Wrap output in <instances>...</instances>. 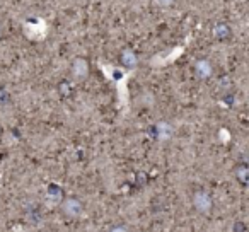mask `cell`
I'll return each instance as SVG.
<instances>
[{"label": "cell", "instance_id": "6da1fadb", "mask_svg": "<svg viewBox=\"0 0 249 232\" xmlns=\"http://www.w3.org/2000/svg\"><path fill=\"white\" fill-rule=\"evenodd\" d=\"M62 212L69 218H79L84 212V205L77 198H69L62 203Z\"/></svg>", "mask_w": 249, "mask_h": 232}, {"label": "cell", "instance_id": "7a4b0ae2", "mask_svg": "<svg viewBox=\"0 0 249 232\" xmlns=\"http://www.w3.org/2000/svg\"><path fill=\"white\" fill-rule=\"evenodd\" d=\"M193 205L195 208H196L198 212H201V214H208V212L212 210V198L208 193H205V191H196L193 196Z\"/></svg>", "mask_w": 249, "mask_h": 232}, {"label": "cell", "instance_id": "3957f363", "mask_svg": "<svg viewBox=\"0 0 249 232\" xmlns=\"http://www.w3.org/2000/svg\"><path fill=\"white\" fill-rule=\"evenodd\" d=\"M72 73H73V77H77V79H84V77H87V73H89V63H87L84 58L73 60Z\"/></svg>", "mask_w": 249, "mask_h": 232}, {"label": "cell", "instance_id": "277c9868", "mask_svg": "<svg viewBox=\"0 0 249 232\" xmlns=\"http://www.w3.org/2000/svg\"><path fill=\"white\" fill-rule=\"evenodd\" d=\"M195 72H196V75L201 77V79H208V77L212 75V65L207 60H198L196 65H195Z\"/></svg>", "mask_w": 249, "mask_h": 232}, {"label": "cell", "instance_id": "5b68a950", "mask_svg": "<svg viewBox=\"0 0 249 232\" xmlns=\"http://www.w3.org/2000/svg\"><path fill=\"white\" fill-rule=\"evenodd\" d=\"M213 35H215V38H217V39H222V41H224V39L231 38V28H229L227 24H224V22H222V24L215 26Z\"/></svg>", "mask_w": 249, "mask_h": 232}, {"label": "cell", "instance_id": "8992f818", "mask_svg": "<svg viewBox=\"0 0 249 232\" xmlns=\"http://www.w3.org/2000/svg\"><path fill=\"white\" fill-rule=\"evenodd\" d=\"M171 133H173V130H171V126L167 123H159L156 126V137L159 140H167L171 137Z\"/></svg>", "mask_w": 249, "mask_h": 232}, {"label": "cell", "instance_id": "52a82bcc", "mask_svg": "<svg viewBox=\"0 0 249 232\" xmlns=\"http://www.w3.org/2000/svg\"><path fill=\"white\" fill-rule=\"evenodd\" d=\"M121 62H123V65L126 67V69H130V67H135L137 65L135 53H133L132 50H124V52L121 53Z\"/></svg>", "mask_w": 249, "mask_h": 232}, {"label": "cell", "instance_id": "ba28073f", "mask_svg": "<svg viewBox=\"0 0 249 232\" xmlns=\"http://www.w3.org/2000/svg\"><path fill=\"white\" fill-rule=\"evenodd\" d=\"M46 198H48L53 205H56L60 200H62V190L56 186H50V191L46 193Z\"/></svg>", "mask_w": 249, "mask_h": 232}, {"label": "cell", "instance_id": "9c48e42d", "mask_svg": "<svg viewBox=\"0 0 249 232\" xmlns=\"http://www.w3.org/2000/svg\"><path fill=\"white\" fill-rule=\"evenodd\" d=\"M235 176H237V179L241 181L242 184L248 183V167H246V164H241V166L235 169Z\"/></svg>", "mask_w": 249, "mask_h": 232}, {"label": "cell", "instance_id": "30bf717a", "mask_svg": "<svg viewBox=\"0 0 249 232\" xmlns=\"http://www.w3.org/2000/svg\"><path fill=\"white\" fill-rule=\"evenodd\" d=\"M174 0H156V4L160 5V7H169V5H173Z\"/></svg>", "mask_w": 249, "mask_h": 232}, {"label": "cell", "instance_id": "8fae6325", "mask_svg": "<svg viewBox=\"0 0 249 232\" xmlns=\"http://www.w3.org/2000/svg\"><path fill=\"white\" fill-rule=\"evenodd\" d=\"M109 232H128L124 227H114V229H111Z\"/></svg>", "mask_w": 249, "mask_h": 232}, {"label": "cell", "instance_id": "7c38bea8", "mask_svg": "<svg viewBox=\"0 0 249 232\" xmlns=\"http://www.w3.org/2000/svg\"><path fill=\"white\" fill-rule=\"evenodd\" d=\"M0 35H2V24H0Z\"/></svg>", "mask_w": 249, "mask_h": 232}]
</instances>
